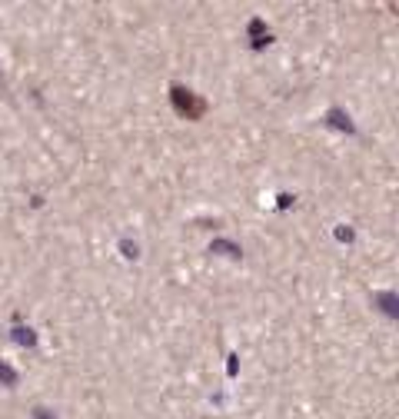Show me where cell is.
I'll use <instances>...</instances> for the list:
<instances>
[{"label": "cell", "mask_w": 399, "mask_h": 419, "mask_svg": "<svg viewBox=\"0 0 399 419\" xmlns=\"http://www.w3.org/2000/svg\"><path fill=\"white\" fill-rule=\"evenodd\" d=\"M173 103H177L180 113H187V120H197L203 113V100H193L190 90H183V87H173Z\"/></svg>", "instance_id": "6da1fadb"}]
</instances>
